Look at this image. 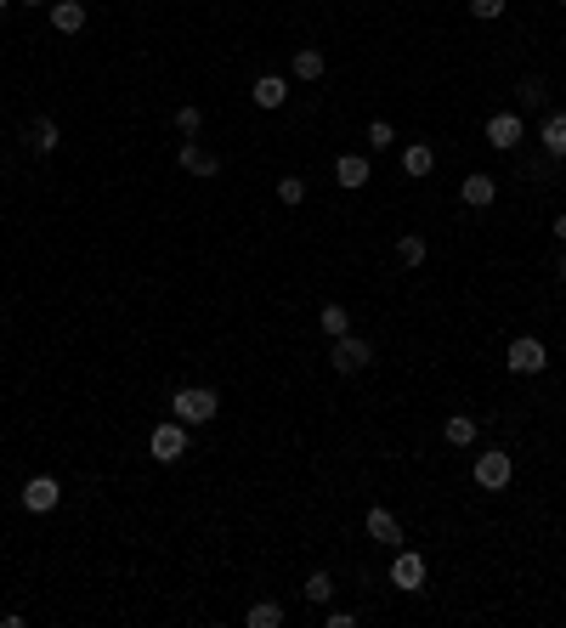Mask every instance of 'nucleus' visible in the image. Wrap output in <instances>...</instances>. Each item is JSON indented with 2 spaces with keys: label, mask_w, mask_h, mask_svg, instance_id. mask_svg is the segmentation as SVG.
Wrapping results in <instances>:
<instances>
[{
  "label": "nucleus",
  "mask_w": 566,
  "mask_h": 628,
  "mask_svg": "<svg viewBox=\"0 0 566 628\" xmlns=\"http://www.w3.org/2000/svg\"><path fill=\"white\" fill-rule=\"evenodd\" d=\"M57 142H63V136H57V119H35V125H28V147L35 153H57Z\"/></svg>",
  "instance_id": "17"
},
{
  "label": "nucleus",
  "mask_w": 566,
  "mask_h": 628,
  "mask_svg": "<svg viewBox=\"0 0 566 628\" xmlns=\"http://www.w3.org/2000/svg\"><path fill=\"white\" fill-rule=\"evenodd\" d=\"M52 28H57V35H80V28H85V6H80V0H52Z\"/></svg>",
  "instance_id": "11"
},
{
  "label": "nucleus",
  "mask_w": 566,
  "mask_h": 628,
  "mask_svg": "<svg viewBox=\"0 0 566 628\" xmlns=\"http://www.w3.org/2000/svg\"><path fill=\"white\" fill-rule=\"evenodd\" d=\"M510 453H504V448H493V453H482L476 458V487H482V493H504V487H510Z\"/></svg>",
  "instance_id": "5"
},
{
  "label": "nucleus",
  "mask_w": 566,
  "mask_h": 628,
  "mask_svg": "<svg viewBox=\"0 0 566 628\" xmlns=\"http://www.w3.org/2000/svg\"><path fill=\"white\" fill-rule=\"evenodd\" d=\"M317 323H323L329 340H340V334H351V312H346V306H323V317H317Z\"/></svg>",
  "instance_id": "21"
},
{
  "label": "nucleus",
  "mask_w": 566,
  "mask_h": 628,
  "mask_svg": "<svg viewBox=\"0 0 566 628\" xmlns=\"http://www.w3.org/2000/svg\"><path fill=\"white\" fill-rule=\"evenodd\" d=\"M544 362H549L544 340H532V334H515L510 340V374H544Z\"/></svg>",
  "instance_id": "6"
},
{
  "label": "nucleus",
  "mask_w": 566,
  "mask_h": 628,
  "mask_svg": "<svg viewBox=\"0 0 566 628\" xmlns=\"http://www.w3.org/2000/svg\"><path fill=\"white\" fill-rule=\"evenodd\" d=\"M470 12L476 18H504V0H470Z\"/></svg>",
  "instance_id": "28"
},
{
  "label": "nucleus",
  "mask_w": 566,
  "mask_h": 628,
  "mask_svg": "<svg viewBox=\"0 0 566 628\" xmlns=\"http://www.w3.org/2000/svg\"><path fill=\"white\" fill-rule=\"evenodd\" d=\"M171 413H176L181 425H210L221 413V402H216V391H210V386H181L171 396Z\"/></svg>",
  "instance_id": "1"
},
{
  "label": "nucleus",
  "mask_w": 566,
  "mask_h": 628,
  "mask_svg": "<svg viewBox=\"0 0 566 628\" xmlns=\"http://www.w3.org/2000/svg\"><path fill=\"white\" fill-rule=\"evenodd\" d=\"M442 436H448L453 448H470V441H476V419H470V413H453V419L442 425Z\"/></svg>",
  "instance_id": "19"
},
{
  "label": "nucleus",
  "mask_w": 566,
  "mask_h": 628,
  "mask_svg": "<svg viewBox=\"0 0 566 628\" xmlns=\"http://www.w3.org/2000/svg\"><path fill=\"white\" fill-rule=\"evenodd\" d=\"M538 136H544V153H549V159H566V114H549Z\"/></svg>",
  "instance_id": "15"
},
{
  "label": "nucleus",
  "mask_w": 566,
  "mask_h": 628,
  "mask_svg": "<svg viewBox=\"0 0 566 628\" xmlns=\"http://www.w3.org/2000/svg\"><path fill=\"white\" fill-rule=\"evenodd\" d=\"M250 97H255V108H283V97H289L283 74H261V80L250 85Z\"/></svg>",
  "instance_id": "12"
},
{
  "label": "nucleus",
  "mask_w": 566,
  "mask_h": 628,
  "mask_svg": "<svg viewBox=\"0 0 566 628\" xmlns=\"http://www.w3.org/2000/svg\"><path fill=\"white\" fill-rule=\"evenodd\" d=\"M515 97H522L527 108H538V102H544V85H538V80H522V91H515Z\"/></svg>",
  "instance_id": "27"
},
{
  "label": "nucleus",
  "mask_w": 566,
  "mask_h": 628,
  "mask_svg": "<svg viewBox=\"0 0 566 628\" xmlns=\"http://www.w3.org/2000/svg\"><path fill=\"white\" fill-rule=\"evenodd\" d=\"M458 198H465L470 210H487L498 198V181L493 176H465V187H458Z\"/></svg>",
  "instance_id": "13"
},
{
  "label": "nucleus",
  "mask_w": 566,
  "mask_h": 628,
  "mask_svg": "<svg viewBox=\"0 0 566 628\" xmlns=\"http://www.w3.org/2000/svg\"><path fill=\"white\" fill-rule=\"evenodd\" d=\"M527 136V125H522V114H493L487 119V147H498V153H510L515 142Z\"/></svg>",
  "instance_id": "9"
},
{
  "label": "nucleus",
  "mask_w": 566,
  "mask_h": 628,
  "mask_svg": "<svg viewBox=\"0 0 566 628\" xmlns=\"http://www.w3.org/2000/svg\"><path fill=\"white\" fill-rule=\"evenodd\" d=\"M243 623H250V628H283V606H272V600H255L250 611H243Z\"/></svg>",
  "instance_id": "20"
},
{
  "label": "nucleus",
  "mask_w": 566,
  "mask_h": 628,
  "mask_svg": "<svg viewBox=\"0 0 566 628\" xmlns=\"http://www.w3.org/2000/svg\"><path fill=\"white\" fill-rule=\"evenodd\" d=\"M396 260H403V266H419V260H425V238L408 233L403 243H396Z\"/></svg>",
  "instance_id": "23"
},
{
  "label": "nucleus",
  "mask_w": 566,
  "mask_h": 628,
  "mask_svg": "<svg viewBox=\"0 0 566 628\" xmlns=\"http://www.w3.org/2000/svg\"><path fill=\"white\" fill-rule=\"evenodd\" d=\"M334 181H340L346 193H357V187H369V181H374V164L363 159V153H340V159H334Z\"/></svg>",
  "instance_id": "8"
},
{
  "label": "nucleus",
  "mask_w": 566,
  "mask_h": 628,
  "mask_svg": "<svg viewBox=\"0 0 566 628\" xmlns=\"http://www.w3.org/2000/svg\"><path fill=\"white\" fill-rule=\"evenodd\" d=\"M278 198H283V204H300V198H306V181H300V176H283V181H278Z\"/></svg>",
  "instance_id": "24"
},
{
  "label": "nucleus",
  "mask_w": 566,
  "mask_h": 628,
  "mask_svg": "<svg viewBox=\"0 0 566 628\" xmlns=\"http://www.w3.org/2000/svg\"><path fill=\"white\" fill-rule=\"evenodd\" d=\"M147 453L159 458V465H176V458L187 453V425H181V419L153 425V431H147Z\"/></svg>",
  "instance_id": "2"
},
{
  "label": "nucleus",
  "mask_w": 566,
  "mask_h": 628,
  "mask_svg": "<svg viewBox=\"0 0 566 628\" xmlns=\"http://www.w3.org/2000/svg\"><path fill=\"white\" fill-rule=\"evenodd\" d=\"M0 12H6V0H0Z\"/></svg>",
  "instance_id": "31"
},
{
  "label": "nucleus",
  "mask_w": 566,
  "mask_h": 628,
  "mask_svg": "<svg viewBox=\"0 0 566 628\" xmlns=\"http://www.w3.org/2000/svg\"><path fill=\"white\" fill-rule=\"evenodd\" d=\"M369 142H374V147H391V142H396V131L386 125V119H374V125H369Z\"/></svg>",
  "instance_id": "26"
},
{
  "label": "nucleus",
  "mask_w": 566,
  "mask_h": 628,
  "mask_svg": "<svg viewBox=\"0 0 566 628\" xmlns=\"http://www.w3.org/2000/svg\"><path fill=\"white\" fill-rule=\"evenodd\" d=\"M555 238L566 243V210H561V216H555Z\"/></svg>",
  "instance_id": "29"
},
{
  "label": "nucleus",
  "mask_w": 566,
  "mask_h": 628,
  "mask_svg": "<svg viewBox=\"0 0 566 628\" xmlns=\"http://www.w3.org/2000/svg\"><path fill=\"white\" fill-rule=\"evenodd\" d=\"M198 125H204V114H198V108H176V131L198 136Z\"/></svg>",
  "instance_id": "25"
},
{
  "label": "nucleus",
  "mask_w": 566,
  "mask_h": 628,
  "mask_svg": "<svg viewBox=\"0 0 566 628\" xmlns=\"http://www.w3.org/2000/svg\"><path fill=\"white\" fill-rule=\"evenodd\" d=\"M57 498H63L57 476H35V481L23 487V510H28V515H52V510H57Z\"/></svg>",
  "instance_id": "7"
},
{
  "label": "nucleus",
  "mask_w": 566,
  "mask_h": 628,
  "mask_svg": "<svg viewBox=\"0 0 566 628\" xmlns=\"http://www.w3.org/2000/svg\"><path fill=\"white\" fill-rule=\"evenodd\" d=\"M176 159H181V171H193V176H216V171H221V159H216L210 147H198V142H181Z\"/></svg>",
  "instance_id": "10"
},
{
  "label": "nucleus",
  "mask_w": 566,
  "mask_h": 628,
  "mask_svg": "<svg viewBox=\"0 0 566 628\" xmlns=\"http://www.w3.org/2000/svg\"><path fill=\"white\" fill-rule=\"evenodd\" d=\"M306 600H312V606H329V594H334V577L329 572H312V577H306Z\"/></svg>",
  "instance_id": "22"
},
{
  "label": "nucleus",
  "mask_w": 566,
  "mask_h": 628,
  "mask_svg": "<svg viewBox=\"0 0 566 628\" xmlns=\"http://www.w3.org/2000/svg\"><path fill=\"white\" fill-rule=\"evenodd\" d=\"M403 171H408V176H431V171H436V153L425 147V142L403 147Z\"/></svg>",
  "instance_id": "16"
},
{
  "label": "nucleus",
  "mask_w": 566,
  "mask_h": 628,
  "mask_svg": "<svg viewBox=\"0 0 566 628\" xmlns=\"http://www.w3.org/2000/svg\"><path fill=\"white\" fill-rule=\"evenodd\" d=\"M295 80H323V52L317 45H300L295 52Z\"/></svg>",
  "instance_id": "18"
},
{
  "label": "nucleus",
  "mask_w": 566,
  "mask_h": 628,
  "mask_svg": "<svg viewBox=\"0 0 566 628\" xmlns=\"http://www.w3.org/2000/svg\"><path fill=\"white\" fill-rule=\"evenodd\" d=\"M391 584L403 594L425 589V555H419V549H396V555H391Z\"/></svg>",
  "instance_id": "4"
},
{
  "label": "nucleus",
  "mask_w": 566,
  "mask_h": 628,
  "mask_svg": "<svg viewBox=\"0 0 566 628\" xmlns=\"http://www.w3.org/2000/svg\"><path fill=\"white\" fill-rule=\"evenodd\" d=\"M369 538H374V544H391V549L403 544V527H396V515H391V510H379V504L369 510Z\"/></svg>",
  "instance_id": "14"
},
{
  "label": "nucleus",
  "mask_w": 566,
  "mask_h": 628,
  "mask_svg": "<svg viewBox=\"0 0 566 628\" xmlns=\"http://www.w3.org/2000/svg\"><path fill=\"white\" fill-rule=\"evenodd\" d=\"M23 6H45V0H23Z\"/></svg>",
  "instance_id": "30"
},
{
  "label": "nucleus",
  "mask_w": 566,
  "mask_h": 628,
  "mask_svg": "<svg viewBox=\"0 0 566 628\" xmlns=\"http://www.w3.org/2000/svg\"><path fill=\"white\" fill-rule=\"evenodd\" d=\"M561 6H566V0H561Z\"/></svg>",
  "instance_id": "32"
},
{
  "label": "nucleus",
  "mask_w": 566,
  "mask_h": 628,
  "mask_svg": "<svg viewBox=\"0 0 566 628\" xmlns=\"http://www.w3.org/2000/svg\"><path fill=\"white\" fill-rule=\"evenodd\" d=\"M329 362L340 374H357V369H369V362H374V346L357 340V334H340V340H329Z\"/></svg>",
  "instance_id": "3"
}]
</instances>
